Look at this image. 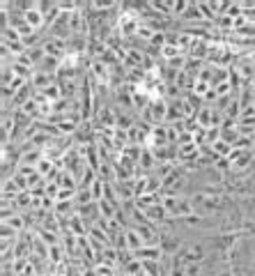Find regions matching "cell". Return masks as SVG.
<instances>
[{
  "label": "cell",
  "instance_id": "cell-18",
  "mask_svg": "<svg viewBox=\"0 0 255 276\" xmlns=\"http://www.w3.org/2000/svg\"><path fill=\"white\" fill-rule=\"evenodd\" d=\"M104 189H106V182L101 180V177H97V182L90 186V191H92V198H95V203L104 201Z\"/></svg>",
  "mask_w": 255,
  "mask_h": 276
},
{
  "label": "cell",
  "instance_id": "cell-9",
  "mask_svg": "<svg viewBox=\"0 0 255 276\" xmlns=\"http://www.w3.org/2000/svg\"><path fill=\"white\" fill-rule=\"evenodd\" d=\"M49 260L53 262V265H60V262L67 260V251H65V246H62V242L60 244H53L49 249Z\"/></svg>",
  "mask_w": 255,
  "mask_h": 276
},
{
  "label": "cell",
  "instance_id": "cell-21",
  "mask_svg": "<svg viewBox=\"0 0 255 276\" xmlns=\"http://www.w3.org/2000/svg\"><path fill=\"white\" fill-rule=\"evenodd\" d=\"M250 86H253V92H255V81H253V83H250Z\"/></svg>",
  "mask_w": 255,
  "mask_h": 276
},
{
  "label": "cell",
  "instance_id": "cell-11",
  "mask_svg": "<svg viewBox=\"0 0 255 276\" xmlns=\"http://www.w3.org/2000/svg\"><path fill=\"white\" fill-rule=\"evenodd\" d=\"M53 212L58 216H71L76 212V201H58Z\"/></svg>",
  "mask_w": 255,
  "mask_h": 276
},
{
  "label": "cell",
  "instance_id": "cell-3",
  "mask_svg": "<svg viewBox=\"0 0 255 276\" xmlns=\"http://www.w3.org/2000/svg\"><path fill=\"white\" fill-rule=\"evenodd\" d=\"M115 193H117V198H120V203H124V201H136V189H134V180L115 182Z\"/></svg>",
  "mask_w": 255,
  "mask_h": 276
},
{
  "label": "cell",
  "instance_id": "cell-22",
  "mask_svg": "<svg viewBox=\"0 0 255 276\" xmlns=\"http://www.w3.org/2000/svg\"><path fill=\"white\" fill-rule=\"evenodd\" d=\"M253 106H255V99H253Z\"/></svg>",
  "mask_w": 255,
  "mask_h": 276
},
{
  "label": "cell",
  "instance_id": "cell-10",
  "mask_svg": "<svg viewBox=\"0 0 255 276\" xmlns=\"http://www.w3.org/2000/svg\"><path fill=\"white\" fill-rule=\"evenodd\" d=\"M211 110H214V106H202V108L195 113V120H198V125H200L202 129H209L211 127Z\"/></svg>",
  "mask_w": 255,
  "mask_h": 276
},
{
  "label": "cell",
  "instance_id": "cell-17",
  "mask_svg": "<svg viewBox=\"0 0 255 276\" xmlns=\"http://www.w3.org/2000/svg\"><path fill=\"white\" fill-rule=\"evenodd\" d=\"M122 271H124L126 276H138V274H143V260H138V258H134V260H131V262H126V267H124V269H122Z\"/></svg>",
  "mask_w": 255,
  "mask_h": 276
},
{
  "label": "cell",
  "instance_id": "cell-20",
  "mask_svg": "<svg viewBox=\"0 0 255 276\" xmlns=\"http://www.w3.org/2000/svg\"><path fill=\"white\" fill-rule=\"evenodd\" d=\"M19 175H23V177H32L37 173V166H19Z\"/></svg>",
  "mask_w": 255,
  "mask_h": 276
},
{
  "label": "cell",
  "instance_id": "cell-13",
  "mask_svg": "<svg viewBox=\"0 0 255 276\" xmlns=\"http://www.w3.org/2000/svg\"><path fill=\"white\" fill-rule=\"evenodd\" d=\"M221 138L235 147V143L239 141V129L237 127H221Z\"/></svg>",
  "mask_w": 255,
  "mask_h": 276
},
{
  "label": "cell",
  "instance_id": "cell-16",
  "mask_svg": "<svg viewBox=\"0 0 255 276\" xmlns=\"http://www.w3.org/2000/svg\"><path fill=\"white\" fill-rule=\"evenodd\" d=\"M76 207L78 205H90V203H95V198H92V191L90 189H78L76 191Z\"/></svg>",
  "mask_w": 255,
  "mask_h": 276
},
{
  "label": "cell",
  "instance_id": "cell-12",
  "mask_svg": "<svg viewBox=\"0 0 255 276\" xmlns=\"http://www.w3.org/2000/svg\"><path fill=\"white\" fill-rule=\"evenodd\" d=\"M58 184H60V189H74L78 191V180H76L74 175H71L69 171H62L60 177H58Z\"/></svg>",
  "mask_w": 255,
  "mask_h": 276
},
{
  "label": "cell",
  "instance_id": "cell-15",
  "mask_svg": "<svg viewBox=\"0 0 255 276\" xmlns=\"http://www.w3.org/2000/svg\"><path fill=\"white\" fill-rule=\"evenodd\" d=\"M211 147H214V152H216V156H219V159H221V156H230V152L235 150V147H232L230 143H225L223 138H219V141H216Z\"/></svg>",
  "mask_w": 255,
  "mask_h": 276
},
{
  "label": "cell",
  "instance_id": "cell-7",
  "mask_svg": "<svg viewBox=\"0 0 255 276\" xmlns=\"http://www.w3.org/2000/svg\"><path fill=\"white\" fill-rule=\"evenodd\" d=\"M58 168H60V166L55 164L53 159H49V156H46V154H44V159H41L39 164H37V173H39V175L44 177V180H49V177L53 175V173L58 171Z\"/></svg>",
  "mask_w": 255,
  "mask_h": 276
},
{
  "label": "cell",
  "instance_id": "cell-1",
  "mask_svg": "<svg viewBox=\"0 0 255 276\" xmlns=\"http://www.w3.org/2000/svg\"><path fill=\"white\" fill-rule=\"evenodd\" d=\"M163 207L168 212V216L173 219H184V216L193 214V203H191V196H163Z\"/></svg>",
  "mask_w": 255,
  "mask_h": 276
},
{
  "label": "cell",
  "instance_id": "cell-19",
  "mask_svg": "<svg viewBox=\"0 0 255 276\" xmlns=\"http://www.w3.org/2000/svg\"><path fill=\"white\" fill-rule=\"evenodd\" d=\"M14 81H16L14 69H12V67H3V76H0V83H3V88H10Z\"/></svg>",
  "mask_w": 255,
  "mask_h": 276
},
{
  "label": "cell",
  "instance_id": "cell-6",
  "mask_svg": "<svg viewBox=\"0 0 255 276\" xmlns=\"http://www.w3.org/2000/svg\"><path fill=\"white\" fill-rule=\"evenodd\" d=\"M138 260H161V256H163V251H161V246H143V249H138V251L134 253Z\"/></svg>",
  "mask_w": 255,
  "mask_h": 276
},
{
  "label": "cell",
  "instance_id": "cell-14",
  "mask_svg": "<svg viewBox=\"0 0 255 276\" xmlns=\"http://www.w3.org/2000/svg\"><path fill=\"white\" fill-rule=\"evenodd\" d=\"M143 150H145L143 145H134V143H131V145H126L124 150H122V154H124L126 159H131L134 164H138L140 156H143Z\"/></svg>",
  "mask_w": 255,
  "mask_h": 276
},
{
  "label": "cell",
  "instance_id": "cell-4",
  "mask_svg": "<svg viewBox=\"0 0 255 276\" xmlns=\"http://www.w3.org/2000/svg\"><path fill=\"white\" fill-rule=\"evenodd\" d=\"M55 76L53 74H44V71H35V76H32V88H35V92H41V90H46L49 86H53L55 83Z\"/></svg>",
  "mask_w": 255,
  "mask_h": 276
},
{
  "label": "cell",
  "instance_id": "cell-8",
  "mask_svg": "<svg viewBox=\"0 0 255 276\" xmlns=\"http://www.w3.org/2000/svg\"><path fill=\"white\" fill-rule=\"evenodd\" d=\"M143 246H145V240H143V237H140L134 228H126V249L136 253L138 249H143Z\"/></svg>",
  "mask_w": 255,
  "mask_h": 276
},
{
  "label": "cell",
  "instance_id": "cell-2",
  "mask_svg": "<svg viewBox=\"0 0 255 276\" xmlns=\"http://www.w3.org/2000/svg\"><path fill=\"white\" fill-rule=\"evenodd\" d=\"M44 51H46V55H51V58L65 60V58H67V40H58V37H46Z\"/></svg>",
  "mask_w": 255,
  "mask_h": 276
},
{
  "label": "cell",
  "instance_id": "cell-5",
  "mask_svg": "<svg viewBox=\"0 0 255 276\" xmlns=\"http://www.w3.org/2000/svg\"><path fill=\"white\" fill-rule=\"evenodd\" d=\"M41 159H44V150H37V147H32V150H23L21 152L19 166H37Z\"/></svg>",
  "mask_w": 255,
  "mask_h": 276
}]
</instances>
